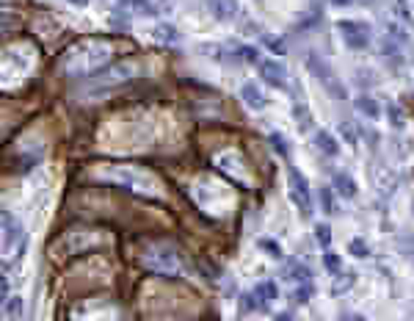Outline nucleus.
<instances>
[{
  "mask_svg": "<svg viewBox=\"0 0 414 321\" xmlns=\"http://www.w3.org/2000/svg\"><path fill=\"white\" fill-rule=\"evenodd\" d=\"M384 117H387V122H390V128L393 130H403L409 125V114L398 106L395 100H387V103H384Z\"/></svg>",
  "mask_w": 414,
  "mask_h": 321,
  "instance_id": "obj_14",
  "label": "nucleus"
},
{
  "mask_svg": "<svg viewBox=\"0 0 414 321\" xmlns=\"http://www.w3.org/2000/svg\"><path fill=\"white\" fill-rule=\"evenodd\" d=\"M320 202H323V211H326V214H337V205H334V194H331V189H320Z\"/></svg>",
  "mask_w": 414,
  "mask_h": 321,
  "instance_id": "obj_27",
  "label": "nucleus"
},
{
  "mask_svg": "<svg viewBox=\"0 0 414 321\" xmlns=\"http://www.w3.org/2000/svg\"><path fill=\"white\" fill-rule=\"evenodd\" d=\"M315 238H318V244H320L323 250H329V244H331L329 224H315Z\"/></svg>",
  "mask_w": 414,
  "mask_h": 321,
  "instance_id": "obj_26",
  "label": "nucleus"
},
{
  "mask_svg": "<svg viewBox=\"0 0 414 321\" xmlns=\"http://www.w3.org/2000/svg\"><path fill=\"white\" fill-rule=\"evenodd\" d=\"M136 72V64H116L111 69H103L94 75V89H111V86H119L124 84L130 75Z\"/></svg>",
  "mask_w": 414,
  "mask_h": 321,
  "instance_id": "obj_8",
  "label": "nucleus"
},
{
  "mask_svg": "<svg viewBox=\"0 0 414 321\" xmlns=\"http://www.w3.org/2000/svg\"><path fill=\"white\" fill-rule=\"evenodd\" d=\"M241 97H243V103H246L251 111H263V108L268 106V100H266L263 89H260L257 84H243L241 86Z\"/></svg>",
  "mask_w": 414,
  "mask_h": 321,
  "instance_id": "obj_13",
  "label": "nucleus"
},
{
  "mask_svg": "<svg viewBox=\"0 0 414 321\" xmlns=\"http://www.w3.org/2000/svg\"><path fill=\"white\" fill-rule=\"evenodd\" d=\"M315 147H318V152H323V155H329V158H334V155L340 152L337 139H334L331 133H326V130H318V133H315Z\"/></svg>",
  "mask_w": 414,
  "mask_h": 321,
  "instance_id": "obj_20",
  "label": "nucleus"
},
{
  "mask_svg": "<svg viewBox=\"0 0 414 321\" xmlns=\"http://www.w3.org/2000/svg\"><path fill=\"white\" fill-rule=\"evenodd\" d=\"M3 310H6V321H20L22 300L20 297H6V302H3Z\"/></svg>",
  "mask_w": 414,
  "mask_h": 321,
  "instance_id": "obj_23",
  "label": "nucleus"
},
{
  "mask_svg": "<svg viewBox=\"0 0 414 321\" xmlns=\"http://www.w3.org/2000/svg\"><path fill=\"white\" fill-rule=\"evenodd\" d=\"M207 9L218 22H232L238 17V0H207Z\"/></svg>",
  "mask_w": 414,
  "mask_h": 321,
  "instance_id": "obj_11",
  "label": "nucleus"
},
{
  "mask_svg": "<svg viewBox=\"0 0 414 321\" xmlns=\"http://www.w3.org/2000/svg\"><path fill=\"white\" fill-rule=\"evenodd\" d=\"M111 59H113V44L108 39H83L66 50L64 69L75 78H89V75L94 78L111 64Z\"/></svg>",
  "mask_w": 414,
  "mask_h": 321,
  "instance_id": "obj_1",
  "label": "nucleus"
},
{
  "mask_svg": "<svg viewBox=\"0 0 414 321\" xmlns=\"http://www.w3.org/2000/svg\"><path fill=\"white\" fill-rule=\"evenodd\" d=\"M323 260H326V269H329L334 277H340V275H343V260H340V255H334L331 250H326Z\"/></svg>",
  "mask_w": 414,
  "mask_h": 321,
  "instance_id": "obj_25",
  "label": "nucleus"
},
{
  "mask_svg": "<svg viewBox=\"0 0 414 321\" xmlns=\"http://www.w3.org/2000/svg\"><path fill=\"white\" fill-rule=\"evenodd\" d=\"M271 144H273V150L279 152V155H288V147H285V139H282L279 133H271Z\"/></svg>",
  "mask_w": 414,
  "mask_h": 321,
  "instance_id": "obj_30",
  "label": "nucleus"
},
{
  "mask_svg": "<svg viewBox=\"0 0 414 321\" xmlns=\"http://www.w3.org/2000/svg\"><path fill=\"white\" fill-rule=\"evenodd\" d=\"M216 167L229 174L232 177V183H238V186H246L248 183V172H246V164H243V158L238 155V152H218L216 155Z\"/></svg>",
  "mask_w": 414,
  "mask_h": 321,
  "instance_id": "obj_7",
  "label": "nucleus"
},
{
  "mask_svg": "<svg viewBox=\"0 0 414 321\" xmlns=\"http://www.w3.org/2000/svg\"><path fill=\"white\" fill-rule=\"evenodd\" d=\"M81 321H113V316H103V319L100 316H91V319H81Z\"/></svg>",
  "mask_w": 414,
  "mask_h": 321,
  "instance_id": "obj_33",
  "label": "nucleus"
},
{
  "mask_svg": "<svg viewBox=\"0 0 414 321\" xmlns=\"http://www.w3.org/2000/svg\"><path fill=\"white\" fill-rule=\"evenodd\" d=\"M116 6L124 17H155L158 14L152 0H119Z\"/></svg>",
  "mask_w": 414,
  "mask_h": 321,
  "instance_id": "obj_10",
  "label": "nucleus"
},
{
  "mask_svg": "<svg viewBox=\"0 0 414 321\" xmlns=\"http://www.w3.org/2000/svg\"><path fill=\"white\" fill-rule=\"evenodd\" d=\"M343 321H368V319H362V316H353V313H348V316H343Z\"/></svg>",
  "mask_w": 414,
  "mask_h": 321,
  "instance_id": "obj_34",
  "label": "nucleus"
},
{
  "mask_svg": "<svg viewBox=\"0 0 414 321\" xmlns=\"http://www.w3.org/2000/svg\"><path fill=\"white\" fill-rule=\"evenodd\" d=\"M331 189L340 194L343 199H353V197H356V183H353L351 174H345V172H334V177H331Z\"/></svg>",
  "mask_w": 414,
  "mask_h": 321,
  "instance_id": "obj_15",
  "label": "nucleus"
},
{
  "mask_svg": "<svg viewBox=\"0 0 414 321\" xmlns=\"http://www.w3.org/2000/svg\"><path fill=\"white\" fill-rule=\"evenodd\" d=\"M260 247H263V250H268L273 260H279V257H282V247H279L276 241H271V238H260Z\"/></svg>",
  "mask_w": 414,
  "mask_h": 321,
  "instance_id": "obj_28",
  "label": "nucleus"
},
{
  "mask_svg": "<svg viewBox=\"0 0 414 321\" xmlns=\"http://www.w3.org/2000/svg\"><path fill=\"white\" fill-rule=\"evenodd\" d=\"M312 272L307 269V263H298V260H290L288 263V280L298 288V285H310Z\"/></svg>",
  "mask_w": 414,
  "mask_h": 321,
  "instance_id": "obj_19",
  "label": "nucleus"
},
{
  "mask_svg": "<svg viewBox=\"0 0 414 321\" xmlns=\"http://www.w3.org/2000/svg\"><path fill=\"white\" fill-rule=\"evenodd\" d=\"M310 294H312L310 285H298V288L293 291V300L298 302V305H304V302H310Z\"/></svg>",
  "mask_w": 414,
  "mask_h": 321,
  "instance_id": "obj_29",
  "label": "nucleus"
},
{
  "mask_svg": "<svg viewBox=\"0 0 414 321\" xmlns=\"http://www.w3.org/2000/svg\"><path fill=\"white\" fill-rule=\"evenodd\" d=\"M276 321H293V319H290V313H279V316H276Z\"/></svg>",
  "mask_w": 414,
  "mask_h": 321,
  "instance_id": "obj_35",
  "label": "nucleus"
},
{
  "mask_svg": "<svg viewBox=\"0 0 414 321\" xmlns=\"http://www.w3.org/2000/svg\"><path fill=\"white\" fill-rule=\"evenodd\" d=\"M254 294H257L260 300L268 305V302H273L276 297H279V285H276L273 280H260V282L254 285Z\"/></svg>",
  "mask_w": 414,
  "mask_h": 321,
  "instance_id": "obj_21",
  "label": "nucleus"
},
{
  "mask_svg": "<svg viewBox=\"0 0 414 321\" xmlns=\"http://www.w3.org/2000/svg\"><path fill=\"white\" fill-rule=\"evenodd\" d=\"M94 177H100L103 183L122 186L133 194H141V197H161L158 177L138 167H130V164H103L100 169H94Z\"/></svg>",
  "mask_w": 414,
  "mask_h": 321,
  "instance_id": "obj_2",
  "label": "nucleus"
},
{
  "mask_svg": "<svg viewBox=\"0 0 414 321\" xmlns=\"http://www.w3.org/2000/svg\"><path fill=\"white\" fill-rule=\"evenodd\" d=\"M331 6H340V9H343V6H351L353 0H329Z\"/></svg>",
  "mask_w": 414,
  "mask_h": 321,
  "instance_id": "obj_31",
  "label": "nucleus"
},
{
  "mask_svg": "<svg viewBox=\"0 0 414 321\" xmlns=\"http://www.w3.org/2000/svg\"><path fill=\"white\" fill-rule=\"evenodd\" d=\"M353 108H356L362 117H368V119H378V117H381V111H384V108L373 100L370 94H359V97L353 100Z\"/></svg>",
  "mask_w": 414,
  "mask_h": 321,
  "instance_id": "obj_18",
  "label": "nucleus"
},
{
  "mask_svg": "<svg viewBox=\"0 0 414 321\" xmlns=\"http://www.w3.org/2000/svg\"><path fill=\"white\" fill-rule=\"evenodd\" d=\"M381 53H384V61L393 66V69H400V66H403V44H398L395 39L384 36Z\"/></svg>",
  "mask_w": 414,
  "mask_h": 321,
  "instance_id": "obj_16",
  "label": "nucleus"
},
{
  "mask_svg": "<svg viewBox=\"0 0 414 321\" xmlns=\"http://www.w3.org/2000/svg\"><path fill=\"white\" fill-rule=\"evenodd\" d=\"M22 230L20 224H17V219L9 214V211H3V250H6V255L14 250V244L20 241Z\"/></svg>",
  "mask_w": 414,
  "mask_h": 321,
  "instance_id": "obj_12",
  "label": "nucleus"
},
{
  "mask_svg": "<svg viewBox=\"0 0 414 321\" xmlns=\"http://www.w3.org/2000/svg\"><path fill=\"white\" fill-rule=\"evenodd\" d=\"M359 3H373V0H359Z\"/></svg>",
  "mask_w": 414,
  "mask_h": 321,
  "instance_id": "obj_36",
  "label": "nucleus"
},
{
  "mask_svg": "<svg viewBox=\"0 0 414 321\" xmlns=\"http://www.w3.org/2000/svg\"><path fill=\"white\" fill-rule=\"evenodd\" d=\"M141 263L149 272H158V275H180V272H186L183 255L171 244H163V241L146 244L144 252H141Z\"/></svg>",
  "mask_w": 414,
  "mask_h": 321,
  "instance_id": "obj_3",
  "label": "nucleus"
},
{
  "mask_svg": "<svg viewBox=\"0 0 414 321\" xmlns=\"http://www.w3.org/2000/svg\"><path fill=\"white\" fill-rule=\"evenodd\" d=\"M257 69H260V78L266 84L276 86V89H288V72H285V66L279 64L276 59H263Z\"/></svg>",
  "mask_w": 414,
  "mask_h": 321,
  "instance_id": "obj_9",
  "label": "nucleus"
},
{
  "mask_svg": "<svg viewBox=\"0 0 414 321\" xmlns=\"http://www.w3.org/2000/svg\"><path fill=\"white\" fill-rule=\"evenodd\" d=\"M288 183H290V199H293V205L301 211L304 219H310L312 194H310V186H307V177H304L298 169H288Z\"/></svg>",
  "mask_w": 414,
  "mask_h": 321,
  "instance_id": "obj_5",
  "label": "nucleus"
},
{
  "mask_svg": "<svg viewBox=\"0 0 414 321\" xmlns=\"http://www.w3.org/2000/svg\"><path fill=\"white\" fill-rule=\"evenodd\" d=\"M375 183H378V189L387 194H393L395 189V172L387 169V167H375Z\"/></svg>",
  "mask_w": 414,
  "mask_h": 321,
  "instance_id": "obj_22",
  "label": "nucleus"
},
{
  "mask_svg": "<svg viewBox=\"0 0 414 321\" xmlns=\"http://www.w3.org/2000/svg\"><path fill=\"white\" fill-rule=\"evenodd\" d=\"M337 31H340V39L351 50H365L373 42V28L362 20H340Z\"/></svg>",
  "mask_w": 414,
  "mask_h": 321,
  "instance_id": "obj_4",
  "label": "nucleus"
},
{
  "mask_svg": "<svg viewBox=\"0 0 414 321\" xmlns=\"http://www.w3.org/2000/svg\"><path fill=\"white\" fill-rule=\"evenodd\" d=\"M307 66H310V72L320 81V84L326 86V92H331L334 97H345V89H343V84L337 81V75H334V69H331L318 53H307Z\"/></svg>",
  "mask_w": 414,
  "mask_h": 321,
  "instance_id": "obj_6",
  "label": "nucleus"
},
{
  "mask_svg": "<svg viewBox=\"0 0 414 321\" xmlns=\"http://www.w3.org/2000/svg\"><path fill=\"white\" fill-rule=\"evenodd\" d=\"M348 252H351L353 257H370V247H368V241L365 238H351V244H348Z\"/></svg>",
  "mask_w": 414,
  "mask_h": 321,
  "instance_id": "obj_24",
  "label": "nucleus"
},
{
  "mask_svg": "<svg viewBox=\"0 0 414 321\" xmlns=\"http://www.w3.org/2000/svg\"><path fill=\"white\" fill-rule=\"evenodd\" d=\"M69 6H78V9H83V6H89V0H66Z\"/></svg>",
  "mask_w": 414,
  "mask_h": 321,
  "instance_id": "obj_32",
  "label": "nucleus"
},
{
  "mask_svg": "<svg viewBox=\"0 0 414 321\" xmlns=\"http://www.w3.org/2000/svg\"><path fill=\"white\" fill-rule=\"evenodd\" d=\"M149 34H152V39H155V42H161V44H177L180 42L177 28H174V25H168V22H158Z\"/></svg>",
  "mask_w": 414,
  "mask_h": 321,
  "instance_id": "obj_17",
  "label": "nucleus"
}]
</instances>
